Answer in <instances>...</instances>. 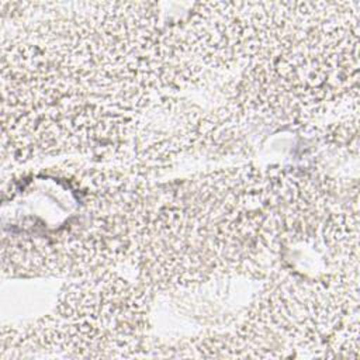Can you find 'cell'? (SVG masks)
Segmentation results:
<instances>
[{
	"mask_svg": "<svg viewBox=\"0 0 360 360\" xmlns=\"http://www.w3.org/2000/svg\"><path fill=\"white\" fill-rule=\"evenodd\" d=\"M239 107L284 122L357 100L360 3H243Z\"/></svg>",
	"mask_w": 360,
	"mask_h": 360,
	"instance_id": "277c9868",
	"label": "cell"
},
{
	"mask_svg": "<svg viewBox=\"0 0 360 360\" xmlns=\"http://www.w3.org/2000/svg\"><path fill=\"white\" fill-rule=\"evenodd\" d=\"M276 174L236 167L190 179L149 211L131 257L149 288L266 278L280 250Z\"/></svg>",
	"mask_w": 360,
	"mask_h": 360,
	"instance_id": "3957f363",
	"label": "cell"
},
{
	"mask_svg": "<svg viewBox=\"0 0 360 360\" xmlns=\"http://www.w3.org/2000/svg\"><path fill=\"white\" fill-rule=\"evenodd\" d=\"M149 311L148 288L107 271L66 284L58 304L31 326L3 330V350L59 349L77 356H117L132 350L143 333Z\"/></svg>",
	"mask_w": 360,
	"mask_h": 360,
	"instance_id": "5b68a950",
	"label": "cell"
},
{
	"mask_svg": "<svg viewBox=\"0 0 360 360\" xmlns=\"http://www.w3.org/2000/svg\"><path fill=\"white\" fill-rule=\"evenodd\" d=\"M3 160L84 150L135 129L155 91L156 3L1 1Z\"/></svg>",
	"mask_w": 360,
	"mask_h": 360,
	"instance_id": "6da1fadb",
	"label": "cell"
},
{
	"mask_svg": "<svg viewBox=\"0 0 360 360\" xmlns=\"http://www.w3.org/2000/svg\"><path fill=\"white\" fill-rule=\"evenodd\" d=\"M139 180L117 170L58 165L3 184V273L89 276L131 257L149 212Z\"/></svg>",
	"mask_w": 360,
	"mask_h": 360,
	"instance_id": "7a4b0ae2",
	"label": "cell"
}]
</instances>
